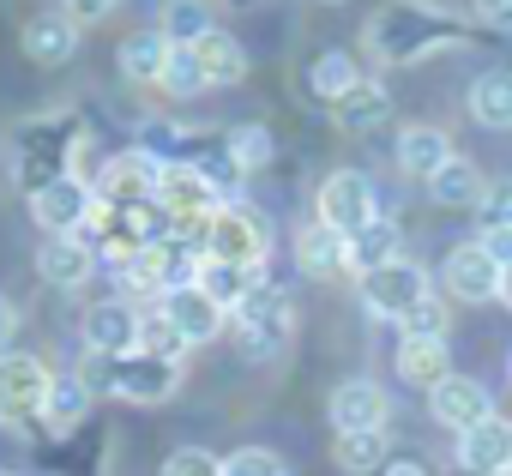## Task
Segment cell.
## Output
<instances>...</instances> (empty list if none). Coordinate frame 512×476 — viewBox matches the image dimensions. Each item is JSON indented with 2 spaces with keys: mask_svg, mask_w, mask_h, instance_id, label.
Instances as JSON below:
<instances>
[{
  "mask_svg": "<svg viewBox=\"0 0 512 476\" xmlns=\"http://www.w3.org/2000/svg\"><path fill=\"white\" fill-rule=\"evenodd\" d=\"M362 37L380 67H416L440 49H458L470 37V25L452 7H440V0H386Z\"/></svg>",
  "mask_w": 512,
  "mask_h": 476,
  "instance_id": "6da1fadb",
  "label": "cell"
},
{
  "mask_svg": "<svg viewBox=\"0 0 512 476\" xmlns=\"http://www.w3.org/2000/svg\"><path fill=\"white\" fill-rule=\"evenodd\" d=\"M85 145H91V139H85V127H79L67 109L25 121V127L13 133V181H19V193L31 199L37 187H49V181L73 175Z\"/></svg>",
  "mask_w": 512,
  "mask_h": 476,
  "instance_id": "7a4b0ae2",
  "label": "cell"
},
{
  "mask_svg": "<svg viewBox=\"0 0 512 476\" xmlns=\"http://www.w3.org/2000/svg\"><path fill=\"white\" fill-rule=\"evenodd\" d=\"M85 386H91V392H109V398H121V404L151 410V404H169V398L181 392V362L145 356V350H133V356H97V362L85 368Z\"/></svg>",
  "mask_w": 512,
  "mask_h": 476,
  "instance_id": "3957f363",
  "label": "cell"
},
{
  "mask_svg": "<svg viewBox=\"0 0 512 476\" xmlns=\"http://www.w3.org/2000/svg\"><path fill=\"white\" fill-rule=\"evenodd\" d=\"M229 332H235V350H241L247 362H278V356L290 350V338H296V308H290L284 290L260 284V290H253V296L229 314Z\"/></svg>",
  "mask_w": 512,
  "mask_h": 476,
  "instance_id": "277c9868",
  "label": "cell"
},
{
  "mask_svg": "<svg viewBox=\"0 0 512 476\" xmlns=\"http://www.w3.org/2000/svg\"><path fill=\"white\" fill-rule=\"evenodd\" d=\"M272 254V223L253 211L247 199H223L205 223V260H223V266H266Z\"/></svg>",
  "mask_w": 512,
  "mask_h": 476,
  "instance_id": "5b68a950",
  "label": "cell"
},
{
  "mask_svg": "<svg viewBox=\"0 0 512 476\" xmlns=\"http://www.w3.org/2000/svg\"><path fill=\"white\" fill-rule=\"evenodd\" d=\"M151 199L163 205L169 229H181V235H199V242H205V223H211V211L223 205V193L211 187V175H199L193 163H163V175H157V193H151Z\"/></svg>",
  "mask_w": 512,
  "mask_h": 476,
  "instance_id": "8992f818",
  "label": "cell"
},
{
  "mask_svg": "<svg viewBox=\"0 0 512 476\" xmlns=\"http://www.w3.org/2000/svg\"><path fill=\"white\" fill-rule=\"evenodd\" d=\"M314 217L350 242L356 229H368V223L380 217V193H374V181H368L362 169H332V175L320 181V193H314Z\"/></svg>",
  "mask_w": 512,
  "mask_h": 476,
  "instance_id": "52a82bcc",
  "label": "cell"
},
{
  "mask_svg": "<svg viewBox=\"0 0 512 476\" xmlns=\"http://www.w3.org/2000/svg\"><path fill=\"white\" fill-rule=\"evenodd\" d=\"M356 290H362V308L374 314V320H410V308H422L428 296H434V284H428V272L416 266V260H392V266H380V272H362L356 278Z\"/></svg>",
  "mask_w": 512,
  "mask_h": 476,
  "instance_id": "ba28073f",
  "label": "cell"
},
{
  "mask_svg": "<svg viewBox=\"0 0 512 476\" xmlns=\"http://www.w3.org/2000/svg\"><path fill=\"white\" fill-rule=\"evenodd\" d=\"M25 205H31V223H37L43 235H79V229L91 223V211H97V193H91L85 175H61V181L37 187Z\"/></svg>",
  "mask_w": 512,
  "mask_h": 476,
  "instance_id": "9c48e42d",
  "label": "cell"
},
{
  "mask_svg": "<svg viewBox=\"0 0 512 476\" xmlns=\"http://www.w3.org/2000/svg\"><path fill=\"white\" fill-rule=\"evenodd\" d=\"M157 175H163V157H151L145 145H133V151L109 157L91 175V193H97V205H145L157 193Z\"/></svg>",
  "mask_w": 512,
  "mask_h": 476,
  "instance_id": "30bf717a",
  "label": "cell"
},
{
  "mask_svg": "<svg viewBox=\"0 0 512 476\" xmlns=\"http://www.w3.org/2000/svg\"><path fill=\"white\" fill-rule=\"evenodd\" d=\"M55 374L37 356H7L0 362V422H43Z\"/></svg>",
  "mask_w": 512,
  "mask_h": 476,
  "instance_id": "8fae6325",
  "label": "cell"
},
{
  "mask_svg": "<svg viewBox=\"0 0 512 476\" xmlns=\"http://www.w3.org/2000/svg\"><path fill=\"white\" fill-rule=\"evenodd\" d=\"M157 314L181 332L187 350H199V344H211V338L229 332V314H223L199 284H187V290H163V296H157Z\"/></svg>",
  "mask_w": 512,
  "mask_h": 476,
  "instance_id": "7c38bea8",
  "label": "cell"
},
{
  "mask_svg": "<svg viewBox=\"0 0 512 476\" xmlns=\"http://www.w3.org/2000/svg\"><path fill=\"white\" fill-rule=\"evenodd\" d=\"M440 284H446L452 302H500V266L488 260L482 242H458L440 260Z\"/></svg>",
  "mask_w": 512,
  "mask_h": 476,
  "instance_id": "4fadbf2b",
  "label": "cell"
},
{
  "mask_svg": "<svg viewBox=\"0 0 512 476\" xmlns=\"http://www.w3.org/2000/svg\"><path fill=\"white\" fill-rule=\"evenodd\" d=\"M326 416H332V434H368V428H386L392 398H386V386H380V380H362V374H356V380L332 386Z\"/></svg>",
  "mask_w": 512,
  "mask_h": 476,
  "instance_id": "5bb4252c",
  "label": "cell"
},
{
  "mask_svg": "<svg viewBox=\"0 0 512 476\" xmlns=\"http://www.w3.org/2000/svg\"><path fill=\"white\" fill-rule=\"evenodd\" d=\"M139 308L127 296H109V302H91L85 308V350L91 356H133L139 350Z\"/></svg>",
  "mask_w": 512,
  "mask_h": 476,
  "instance_id": "9a60e30c",
  "label": "cell"
},
{
  "mask_svg": "<svg viewBox=\"0 0 512 476\" xmlns=\"http://www.w3.org/2000/svg\"><path fill=\"white\" fill-rule=\"evenodd\" d=\"M19 49H25V61H31V67H67V61L79 55V25H73L61 7H43V13H31V19H25Z\"/></svg>",
  "mask_w": 512,
  "mask_h": 476,
  "instance_id": "2e32d148",
  "label": "cell"
},
{
  "mask_svg": "<svg viewBox=\"0 0 512 476\" xmlns=\"http://www.w3.org/2000/svg\"><path fill=\"white\" fill-rule=\"evenodd\" d=\"M428 410H434V422H440V428L464 434V428H476V422H488V416H494V398H488V386H482V380H470V374H446V380L428 392Z\"/></svg>",
  "mask_w": 512,
  "mask_h": 476,
  "instance_id": "e0dca14e",
  "label": "cell"
},
{
  "mask_svg": "<svg viewBox=\"0 0 512 476\" xmlns=\"http://www.w3.org/2000/svg\"><path fill=\"white\" fill-rule=\"evenodd\" d=\"M97 266H103V260H97V248L85 242V235H43V248H37V278L55 284V290L91 284Z\"/></svg>",
  "mask_w": 512,
  "mask_h": 476,
  "instance_id": "ac0fdd59",
  "label": "cell"
},
{
  "mask_svg": "<svg viewBox=\"0 0 512 476\" xmlns=\"http://www.w3.org/2000/svg\"><path fill=\"white\" fill-rule=\"evenodd\" d=\"M458 464H464V476H506L512 470V422L488 416V422L464 428L458 434Z\"/></svg>",
  "mask_w": 512,
  "mask_h": 476,
  "instance_id": "d6986e66",
  "label": "cell"
},
{
  "mask_svg": "<svg viewBox=\"0 0 512 476\" xmlns=\"http://www.w3.org/2000/svg\"><path fill=\"white\" fill-rule=\"evenodd\" d=\"M296 266H302V278H344L350 272V242L338 229H326L320 217H308L302 229H296Z\"/></svg>",
  "mask_w": 512,
  "mask_h": 476,
  "instance_id": "ffe728a7",
  "label": "cell"
},
{
  "mask_svg": "<svg viewBox=\"0 0 512 476\" xmlns=\"http://www.w3.org/2000/svg\"><path fill=\"white\" fill-rule=\"evenodd\" d=\"M422 187H428V199H434L440 211H476V199L488 193L482 169H476L470 157H458V151H452V157H446V163H440Z\"/></svg>",
  "mask_w": 512,
  "mask_h": 476,
  "instance_id": "44dd1931",
  "label": "cell"
},
{
  "mask_svg": "<svg viewBox=\"0 0 512 476\" xmlns=\"http://www.w3.org/2000/svg\"><path fill=\"white\" fill-rule=\"evenodd\" d=\"M392 260H404V229H398L392 211H380L368 229L350 235V272L362 278V272H380V266H392Z\"/></svg>",
  "mask_w": 512,
  "mask_h": 476,
  "instance_id": "7402d4cb",
  "label": "cell"
},
{
  "mask_svg": "<svg viewBox=\"0 0 512 476\" xmlns=\"http://www.w3.org/2000/svg\"><path fill=\"white\" fill-rule=\"evenodd\" d=\"M169 37L163 31H133V37H121V49H115V67H121V79L127 85H157L163 79V67H169Z\"/></svg>",
  "mask_w": 512,
  "mask_h": 476,
  "instance_id": "603a6c76",
  "label": "cell"
},
{
  "mask_svg": "<svg viewBox=\"0 0 512 476\" xmlns=\"http://www.w3.org/2000/svg\"><path fill=\"white\" fill-rule=\"evenodd\" d=\"M398 374H404V386H422V392H434L446 374H452V350H446V338H398Z\"/></svg>",
  "mask_w": 512,
  "mask_h": 476,
  "instance_id": "cb8c5ba5",
  "label": "cell"
},
{
  "mask_svg": "<svg viewBox=\"0 0 512 476\" xmlns=\"http://www.w3.org/2000/svg\"><path fill=\"white\" fill-rule=\"evenodd\" d=\"M91 404H97V392L85 386V374H55L49 404H43V428L49 434H73V428L91 422Z\"/></svg>",
  "mask_w": 512,
  "mask_h": 476,
  "instance_id": "d4e9b609",
  "label": "cell"
},
{
  "mask_svg": "<svg viewBox=\"0 0 512 476\" xmlns=\"http://www.w3.org/2000/svg\"><path fill=\"white\" fill-rule=\"evenodd\" d=\"M470 121L476 127H488V133H512V73L506 67H488V73H476V85H470Z\"/></svg>",
  "mask_w": 512,
  "mask_h": 476,
  "instance_id": "484cf974",
  "label": "cell"
},
{
  "mask_svg": "<svg viewBox=\"0 0 512 476\" xmlns=\"http://www.w3.org/2000/svg\"><path fill=\"white\" fill-rule=\"evenodd\" d=\"M386 115H392V91H386L380 79H362L356 91H344V97L332 103V121H338L344 133H374V127H386Z\"/></svg>",
  "mask_w": 512,
  "mask_h": 476,
  "instance_id": "4316f807",
  "label": "cell"
},
{
  "mask_svg": "<svg viewBox=\"0 0 512 476\" xmlns=\"http://www.w3.org/2000/svg\"><path fill=\"white\" fill-rule=\"evenodd\" d=\"M362 79H368V73H362V67H356V55H344V49H320V55L308 61V97H314V103H326V109H332L344 91H356Z\"/></svg>",
  "mask_w": 512,
  "mask_h": 476,
  "instance_id": "83f0119b",
  "label": "cell"
},
{
  "mask_svg": "<svg viewBox=\"0 0 512 476\" xmlns=\"http://www.w3.org/2000/svg\"><path fill=\"white\" fill-rule=\"evenodd\" d=\"M260 284H266V266H223V260H205V272H199V290H205L223 314H235Z\"/></svg>",
  "mask_w": 512,
  "mask_h": 476,
  "instance_id": "f1b7e54d",
  "label": "cell"
},
{
  "mask_svg": "<svg viewBox=\"0 0 512 476\" xmlns=\"http://www.w3.org/2000/svg\"><path fill=\"white\" fill-rule=\"evenodd\" d=\"M193 55H199V67H205L211 91H217V85H241V79H247V49H241L223 25H211V31L193 43Z\"/></svg>",
  "mask_w": 512,
  "mask_h": 476,
  "instance_id": "f546056e",
  "label": "cell"
},
{
  "mask_svg": "<svg viewBox=\"0 0 512 476\" xmlns=\"http://www.w3.org/2000/svg\"><path fill=\"white\" fill-rule=\"evenodd\" d=\"M446 157H452V139H446L440 127L416 121V127H404V133H398V169H404V175L428 181V175H434Z\"/></svg>",
  "mask_w": 512,
  "mask_h": 476,
  "instance_id": "4dcf8cb0",
  "label": "cell"
},
{
  "mask_svg": "<svg viewBox=\"0 0 512 476\" xmlns=\"http://www.w3.org/2000/svg\"><path fill=\"white\" fill-rule=\"evenodd\" d=\"M332 464H338L344 476H374V470H386V428L338 434V440H332Z\"/></svg>",
  "mask_w": 512,
  "mask_h": 476,
  "instance_id": "1f68e13d",
  "label": "cell"
},
{
  "mask_svg": "<svg viewBox=\"0 0 512 476\" xmlns=\"http://www.w3.org/2000/svg\"><path fill=\"white\" fill-rule=\"evenodd\" d=\"M157 85H163L169 97H181V103L211 91V79H205V67H199L193 43H175V49H169V67H163V79H157Z\"/></svg>",
  "mask_w": 512,
  "mask_h": 476,
  "instance_id": "d6a6232c",
  "label": "cell"
},
{
  "mask_svg": "<svg viewBox=\"0 0 512 476\" xmlns=\"http://www.w3.org/2000/svg\"><path fill=\"white\" fill-rule=\"evenodd\" d=\"M229 157H235L241 175H260V169L278 157V145H272V133H266L260 121H247V127H229Z\"/></svg>",
  "mask_w": 512,
  "mask_h": 476,
  "instance_id": "836d02e7",
  "label": "cell"
},
{
  "mask_svg": "<svg viewBox=\"0 0 512 476\" xmlns=\"http://www.w3.org/2000/svg\"><path fill=\"white\" fill-rule=\"evenodd\" d=\"M169 43H199L211 31V13H205V0H169L163 7V25H157Z\"/></svg>",
  "mask_w": 512,
  "mask_h": 476,
  "instance_id": "e575fe53",
  "label": "cell"
},
{
  "mask_svg": "<svg viewBox=\"0 0 512 476\" xmlns=\"http://www.w3.org/2000/svg\"><path fill=\"white\" fill-rule=\"evenodd\" d=\"M139 350H145V356H169V362H181V356H187L181 332H175V326H169V320H163L157 308H151V314L139 320Z\"/></svg>",
  "mask_w": 512,
  "mask_h": 476,
  "instance_id": "d590c367",
  "label": "cell"
},
{
  "mask_svg": "<svg viewBox=\"0 0 512 476\" xmlns=\"http://www.w3.org/2000/svg\"><path fill=\"white\" fill-rule=\"evenodd\" d=\"M223 476H290V470H284V458L272 446H235L223 458Z\"/></svg>",
  "mask_w": 512,
  "mask_h": 476,
  "instance_id": "8d00e7d4",
  "label": "cell"
},
{
  "mask_svg": "<svg viewBox=\"0 0 512 476\" xmlns=\"http://www.w3.org/2000/svg\"><path fill=\"white\" fill-rule=\"evenodd\" d=\"M482 229H512V175L488 181V193L476 199V235Z\"/></svg>",
  "mask_w": 512,
  "mask_h": 476,
  "instance_id": "74e56055",
  "label": "cell"
},
{
  "mask_svg": "<svg viewBox=\"0 0 512 476\" xmlns=\"http://www.w3.org/2000/svg\"><path fill=\"white\" fill-rule=\"evenodd\" d=\"M157 476H223V458L205 452V446H175Z\"/></svg>",
  "mask_w": 512,
  "mask_h": 476,
  "instance_id": "f35d334b",
  "label": "cell"
},
{
  "mask_svg": "<svg viewBox=\"0 0 512 476\" xmlns=\"http://www.w3.org/2000/svg\"><path fill=\"white\" fill-rule=\"evenodd\" d=\"M404 338H446V302H440V296H428L422 308H410Z\"/></svg>",
  "mask_w": 512,
  "mask_h": 476,
  "instance_id": "ab89813d",
  "label": "cell"
},
{
  "mask_svg": "<svg viewBox=\"0 0 512 476\" xmlns=\"http://www.w3.org/2000/svg\"><path fill=\"white\" fill-rule=\"evenodd\" d=\"M61 13L85 31V25H103V19L115 13V0H61Z\"/></svg>",
  "mask_w": 512,
  "mask_h": 476,
  "instance_id": "60d3db41",
  "label": "cell"
},
{
  "mask_svg": "<svg viewBox=\"0 0 512 476\" xmlns=\"http://www.w3.org/2000/svg\"><path fill=\"white\" fill-rule=\"evenodd\" d=\"M470 19L488 31H512V0H470Z\"/></svg>",
  "mask_w": 512,
  "mask_h": 476,
  "instance_id": "b9f144b4",
  "label": "cell"
},
{
  "mask_svg": "<svg viewBox=\"0 0 512 476\" xmlns=\"http://www.w3.org/2000/svg\"><path fill=\"white\" fill-rule=\"evenodd\" d=\"M476 242L488 248V260H494V266H512V229H482Z\"/></svg>",
  "mask_w": 512,
  "mask_h": 476,
  "instance_id": "7bdbcfd3",
  "label": "cell"
},
{
  "mask_svg": "<svg viewBox=\"0 0 512 476\" xmlns=\"http://www.w3.org/2000/svg\"><path fill=\"white\" fill-rule=\"evenodd\" d=\"M13 344H19V308H13L7 296H0V362L13 356Z\"/></svg>",
  "mask_w": 512,
  "mask_h": 476,
  "instance_id": "ee69618b",
  "label": "cell"
},
{
  "mask_svg": "<svg viewBox=\"0 0 512 476\" xmlns=\"http://www.w3.org/2000/svg\"><path fill=\"white\" fill-rule=\"evenodd\" d=\"M380 476H428V464H422V458H386Z\"/></svg>",
  "mask_w": 512,
  "mask_h": 476,
  "instance_id": "f6af8a7d",
  "label": "cell"
},
{
  "mask_svg": "<svg viewBox=\"0 0 512 476\" xmlns=\"http://www.w3.org/2000/svg\"><path fill=\"white\" fill-rule=\"evenodd\" d=\"M500 302L512 308V266H500Z\"/></svg>",
  "mask_w": 512,
  "mask_h": 476,
  "instance_id": "bcb514c9",
  "label": "cell"
},
{
  "mask_svg": "<svg viewBox=\"0 0 512 476\" xmlns=\"http://www.w3.org/2000/svg\"><path fill=\"white\" fill-rule=\"evenodd\" d=\"M326 7H350V0H326Z\"/></svg>",
  "mask_w": 512,
  "mask_h": 476,
  "instance_id": "7dc6e473",
  "label": "cell"
},
{
  "mask_svg": "<svg viewBox=\"0 0 512 476\" xmlns=\"http://www.w3.org/2000/svg\"><path fill=\"white\" fill-rule=\"evenodd\" d=\"M0 476H19V470H0Z\"/></svg>",
  "mask_w": 512,
  "mask_h": 476,
  "instance_id": "c3c4849f",
  "label": "cell"
},
{
  "mask_svg": "<svg viewBox=\"0 0 512 476\" xmlns=\"http://www.w3.org/2000/svg\"><path fill=\"white\" fill-rule=\"evenodd\" d=\"M506 476H512V470H506Z\"/></svg>",
  "mask_w": 512,
  "mask_h": 476,
  "instance_id": "681fc988",
  "label": "cell"
}]
</instances>
